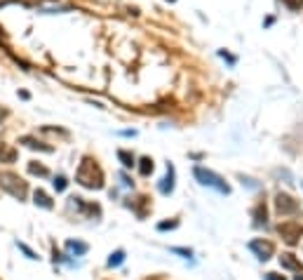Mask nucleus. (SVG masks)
Here are the masks:
<instances>
[{"instance_id":"f257e3e1","label":"nucleus","mask_w":303,"mask_h":280,"mask_svg":"<svg viewBox=\"0 0 303 280\" xmlns=\"http://www.w3.org/2000/svg\"><path fill=\"white\" fill-rule=\"evenodd\" d=\"M75 179H78V184L85 186V189H92V191L103 189V172L97 165V160H92V158H82Z\"/></svg>"},{"instance_id":"dca6fc26","label":"nucleus","mask_w":303,"mask_h":280,"mask_svg":"<svg viewBox=\"0 0 303 280\" xmlns=\"http://www.w3.org/2000/svg\"><path fill=\"white\" fill-rule=\"evenodd\" d=\"M29 172H31V174H38V177H47V174H49L47 167H43V165H36V163L29 165Z\"/></svg>"},{"instance_id":"0eeeda50","label":"nucleus","mask_w":303,"mask_h":280,"mask_svg":"<svg viewBox=\"0 0 303 280\" xmlns=\"http://www.w3.org/2000/svg\"><path fill=\"white\" fill-rule=\"evenodd\" d=\"M172 191H174V167H172V165H167V177H164L162 184H160V193L170 195Z\"/></svg>"},{"instance_id":"2eb2a0df","label":"nucleus","mask_w":303,"mask_h":280,"mask_svg":"<svg viewBox=\"0 0 303 280\" xmlns=\"http://www.w3.org/2000/svg\"><path fill=\"white\" fill-rule=\"evenodd\" d=\"M280 264L285 268H298V262L294 259V254H282L280 257Z\"/></svg>"},{"instance_id":"393cba45","label":"nucleus","mask_w":303,"mask_h":280,"mask_svg":"<svg viewBox=\"0 0 303 280\" xmlns=\"http://www.w3.org/2000/svg\"><path fill=\"white\" fill-rule=\"evenodd\" d=\"M170 3H174V0H170Z\"/></svg>"},{"instance_id":"6e6552de","label":"nucleus","mask_w":303,"mask_h":280,"mask_svg":"<svg viewBox=\"0 0 303 280\" xmlns=\"http://www.w3.org/2000/svg\"><path fill=\"white\" fill-rule=\"evenodd\" d=\"M66 250L80 257V254H85L90 247H87V243H80V240H68V243H66Z\"/></svg>"},{"instance_id":"20e7f679","label":"nucleus","mask_w":303,"mask_h":280,"mask_svg":"<svg viewBox=\"0 0 303 280\" xmlns=\"http://www.w3.org/2000/svg\"><path fill=\"white\" fill-rule=\"evenodd\" d=\"M278 233L285 238L287 245H296L298 238L303 236V226L298 224V221H282V224L278 226Z\"/></svg>"},{"instance_id":"9d476101","label":"nucleus","mask_w":303,"mask_h":280,"mask_svg":"<svg viewBox=\"0 0 303 280\" xmlns=\"http://www.w3.org/2000/svg\"><path fill=\"white\" fill-rule=\"evenodd\" d=\"M254 224L256 226L266 224V205H263V202H259V205L254 207Z\"/></svg>"},{"instance_id":"423d86ee","label":"nucleus","mask_w":303,"mask_h":280,"mask_svg":"<svg viewBox=\"0 0 303 280\" xmlns=\"http://www.w3.org/2000/svg\"><path fill=\"white\" fill-rule=\"evenodd\" d=\"M249 250L254 252L261 262H266V259L273 257L275 247H273V243H268V240H252V243H249Z\"/></svg>"},{"instance_id":"4be33fe9","label":"nucleus","mask_w":303,"mask_h":280,"mask_svg":"<svg viewBox=\"0 0 303 280\" xmlns=\"http://www.w3.org/2000/svg\"><path fill=\"white\" fill-rule=\"evenodd\" d=\"M172 252H176V254H183V257H190V254H193L190 250H181V247H172Z\"/></svg>"},{"instance_id":"aec40b11","label":"nucleus","mask_w":303,"mask_h":280,"mask_svg":"<svg viewBox=\"0 0 303 280\" xmlns=\"http://www.w3.org/2000/svg\"><path fill=\"white\" fill-rule=\"evenodd\" d=\"M19 250L24 252V254H26V257H29V259H38V257H36V252H33V250H29V247H26V245H24V243H19Z\"/></svg>"},{"instance_id":"39448f33","label":"nucleus","mask_w":303,"mask_h":280,"mask_svg":"<svg viewBox=\"0 0 303 280\" xmlns=\"http://www.w3.org/2000/svg\"><path fill=\"white\" fill-rule=\"evenodd\" d=\"M275 207H278V212L282 214V217L298 212V202L294 200L291 195H287V193H278V198H275Z\"/></svg>"},{"instance_id":"a211bd4d","label":"nucleus","mask_w":303,"mask_h":280,"mask_svg":"<svg viewBox=\"0 0 303 280\" xmlns=\"http://www.w3.org/2000/svg\"><path fill=\"white\" fill-rule=\"evenodd\" d=\"M66 186H68L66 177H57V179H54V189H57V193H61V191H66Z\"/></svg>"},{"instance_id":"6ab92c4d","label":"nucleus","mask_w":303,"mask_h":280,"mask_svg":"<svg viewBox=\"0 0 303 280\" xmlns=\"http://www.w3.org/2000/svg\"><path fill=\"white\" fill-rule=\"evenodd\" d=\"M282 3H285V5L289 7V10H294V12L303 7V0H282Z\"/></svg>"},{"instance_id":"f03ea898","label":"nucleus","mask_w":303,"mask_h":280,"mask_svg":"<svg viewBox=\"0 0 303 280\" xmlns=\"http://www.w3.org/2000/svg\"><path fill=\"white\" fill-rule=\"evenodd\" d=\"M0 186H3V191H7V193L12 195V198H17V200H24L26 193H29L26 182L19 179L17 174H12V172H3V174H0Z\"/></svg>"},{"instance_id":"4468645a","label":"nucleus","mask_w":303,"mask_h":280,"mask_svg":"<svg viewBox=\"0 0 303 280\" xmlns=\"http://www.w3.org/2000/svg\"><path fill=\"white\" fill-rule=\"evenodd\" d=\"M122 262H125V252H122V250H118V252H113V254H111L108 266H111V268H116V266H120Z\"/></svg>"},{"instance_id":"1a4fd4ad","label":"nucleus","mask_w":303,"mask_h":280,"mask_svg":"<svg viewBox=\"0 0 303 280\" xmlns=\"http://www.w3.org/2000/svg\"><path fill=\"white\" fill-rule=\"evenodd\" d=\"M36 205H40V207H45V210H52V200H49V195L45 193V191H36Z\"/></svg>"},{"instance_id":"a878e982","label":"nucleus","mask_w":303,"mask_h":280,"mask_svg":"<svg viewBox=\"0 0 303 280\" xmlns=\"http://www.w3.org/2000/svg\"><path fill=\"white\" fill-rule=\"evenodd\" d=\"M301 186H303V182H301Z\"/></svg>"},{"instance_id":"ddd939ff","label":"nucleus","mask_w":303,"mask_h":280,"mask_svg":"<svg viewBox=\"0 0 303 280\" xmlns=\"http://www.w3.org/2000/svg\"><path fill=\"white\" fill-rule=\"evenodd\" d=\"M139 172L144 174V177H148V174L153 172V160L151 158H141L139 160Z\"/></svg>"},{"instance_id":"5701e85b","label":"nucleus","mask_w":303,"mask_h":280,"mask_svg":"<svg viewBox=\"0 0 303 280\" xmlns=\"http://www.w3.org/2000/svg\"><path fill=\"white\" fill-rule=\"evenodd\" d=\"M266 280H285V278L278 275V273H266Z\"/></svg>"},{"instance_id":"b1692460","label":"nucleus","mask_w":303,"mask_h":280,"mask_svg":"<svg viewBox=\"0 0 303 280\" xmlns=\"http://www.w3.org/2000/svg\"><path fill=\"white\" fill-rule=\"evenodd\" d=\"M296 280H303V271H298V275H296Z\"/></svg>"},{"instance_id":"7ed1b4c3","label":"nucleus","mask_w":303,"mask_h":280,"mask_svg":"<svg viewBox=\"0 0 303 280\" xmlns=\"http://www.w3.org/2000/svg\"><path fill=\"white\" fill-rule=\"evenodd\" d=\"M193 174H195V179L202 184V186H209V189H214V191H218V193H231V186L224 182V179L218 177L216 172H212V170H205V167H195L193 170Z\"/></svg>"},{"instance_id":"f3484780","label":"nucleus","mask_w":303,"mask_h":280,"mask_svg":"<svg viewBox=\"0 0 303 280\" xmlns=\"http://www.w3.org/2000/svg\"><path fill=\"white\" fill-rule=\"evenodd\" d=\"M118 158L122 160L125 167H132V165H134V156H132V153H127V151H118Z\"/></svg>"},{"instance_id":"412c9836","label":"nucleus","mask_w":303,"mask_h":280,"mask_svg":"<svg viewBox=\"0 0 303 280\" xmlns=\"http://www.w3.org/2000/svg\"><path fill=\"white\" fill-rule=\"evenodd\" d=\"M176 226H179V221H162L158 228L160 231H167V228H176Z\"/></svg>"},{"instance_id":"9b49d317","label":"nucleus","mask_w":303,"mask_h":280,"mask_svg":"<svg viewBox=\"0 0 303 280\" xmlns=\"http://www.w3.org/2000/svg\"><path fill=\"white\" fill-rule=\"evenodd\" d=\"M14 158H17V153L0 144V163H14Z\"/></svg>"},{"instance_id":"f8f14e48","label":"nucleus","mask_w":303,"mask_h":280,"mask_svg":"<svg viewBox=\"0 0 303 280\" xmlns=\"http://www.w3.org/2000/svg\"><path fill=\"white\" fill-rule=\"evenodd\" d=\"M21 144H26L29 148H40V151H45V153L52 151V146H43V144H38V141L31 139V137H24V139H21Z\"/></svg>"}]
</instances>
